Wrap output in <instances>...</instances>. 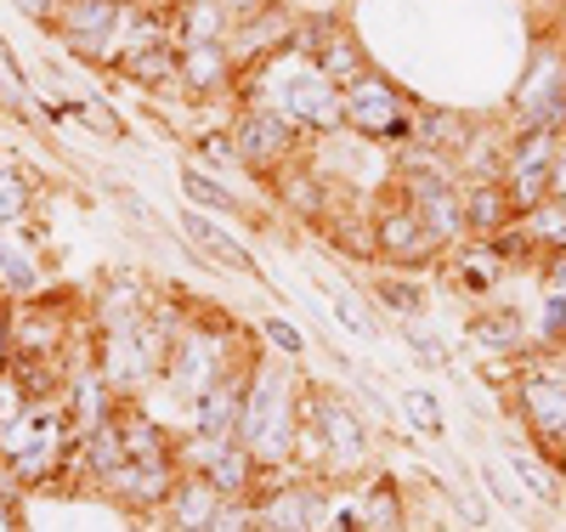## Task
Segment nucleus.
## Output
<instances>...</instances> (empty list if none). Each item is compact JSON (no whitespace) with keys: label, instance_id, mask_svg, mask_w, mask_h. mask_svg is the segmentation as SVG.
Returning <instances> with one entry per match:
<instances>
[{"label":"nucleus","instance_id":"obj_1","mask_svg":"<svg viewBox=\"0 0 566 532\" xmlns=\"http://www.w3.org/2000/svg\"><path fill=\"white\" fill-rule=\"evenodd\" d=\"M239 103H261L272 114H283L290 125H301L306 136L328 142L346 131V103H340V85L328 80L312 58H301L295 45L261 58L250 74H244V96Z\"/></svg>","mask_w":566,"mask_h":532},{"label":"nucleus","instance_id":"obj_2","mask_svg":"<svg viewBox=\"0 0 566 532\" xmlns=\"http://www.w3.org/2000/svg\"><path fill=\"white\" fill-rule=\"evenodd\" d=\"M239 442L255 465H283L295 453V379L277 363H255L244 374V408H239Z\"/></svg>","mask_w":566,"mask_h":532},{"label":"nucleus","instance_id":"obj_3","mask_svg":"<svg viewBox=\"0 0 566 532\" xmlns=\"http://www.w3.org/2000/svg\"><path fill=\"white\" fill-rule=\"evenodd\" d=\"M527 131L566 136V52L549 40L533 45L522 85H515V103H510V136H527Z\"/></svg>","mask_w":566,"mask_h":532},{"label":"nucleus","instance_id":"obj_4","mask_svg":"<svg viewBox=\"0 0 566 532\" xmlns=\"http://www.w3.org/2000/svg\"><path fill=\"white\" fill-rule=\"evenodd\" d=\"M340 103H346V131L368 136V142H386V148H408V142L419 136V119L408 108V96L386 80V74H363L340 91Z\"/></svg>","mask_w":566,"mask_h":532},{"label":"nucleus","instance_id":"obj_5","mask_svg":"<svg viewBox=\"0 0 566 532\" xmlns=\"http://www.w3.org/2000/svg\"><path fill=\"white\" fill-rule=\"evenodd\" d=\"M232 142H239L244 170H255V176L266 181V176H277L283 165L301 159L306 131L290 125L283 114H272V108H261V103H239V114H232Z\"/></svg>","mask_w":566,"mask_h":532},{"label":"nucleus","instance_id":"obj_6","mask_svg":"<svg viewBox=\"0 0 566 532\" xmlns=\"http://www.w3.org/2000/svg\"><path fill=\"white\" fill-rule=\"evenodd\" d=\"M363 221H368V238H374V255L391 261V267H424V261L442 250L437 238H431V227L419 221V210L402 199V187L380 192Z\"/></svg>","mask_w":566,"mask_h":532},{"label":"nucleus","instance_id":"obj_7","mask_svg":"<svg viewBox=\"0 0 566 532\" xmlns=\"http://www.w3.org/2000/svg\"><path fill=\"white\" fill-rule=\"evenodd\" d=\"M130 18V0H63V18H57V40L69 45L74 58L85 63H114L119 69V34Z\"/></svg>","mask_w":566,"mask_h":532},{"label":"nucleus","instance_id":"obj_8","mask_svg":"<svg viewBox=\"0 0 566 532\" xmlns=\"http://www.w3.org/2000/svg\"><path fill=\"white\" fill-rule=\"evenodd\" d=\"M290 45L301 58H312L328 80H335L340 91L352 85V80H363L368 74V52H363V40L335 18V12H317V18H295V34H290Z\"/></svg>","mask_w":566,"mask_h":532},{"label":"nucleus","instance_id":"obj_9","mask_svg":"<svg viewBox=\"0 0 566 532\" xmlns=\"http://www.w3.org/2000/svg\"><path fill=\"white\" fill-rule=\"evenodd\" d=\"M555 148H560V131H527V136H510V154H504V187L515 210H538L549 199V170H555Z\"/></svg>","mask_w":566,"mask_h":532},{"label":"nucleus","instance_id":"obj_10","mask_svg":"<svg viewBox=\"0 0 566 532\" xmlns=\"http://www.w3.org/2000/svg\"><path fill=\"white\" fill-rule=\"evenodd\" d=\"M165 374H170V385H176L181 397H193V403H199V397L210 392V385L227 374V368H221L216 341L193 328V334H181V341L170 346V368H165Z\"/></svg>","mask_w":566,"mask_h":532},{"label":"nucleus","instance_id":"obj_11","mask_svg":"<svg viewBox=\"0 0 566 532\" xmlns=\"http://www.w3.org/2000/svg\"><path fill=\"white\" fill-rule=\"evenodd\" d=\"M176 470H170V459H125L103 488L114 493V499H125V504H136V510H154V504H170V493H176Z\"/></svg>","mask_w":566,"mask_h":532},{"label":"nucleus","instance_id":"obj_12","mask_svg":"<svg viewBox=\"0 0 566 532\" xmlns=\"http://www.w3.org/2000/svg\"><path fill=\"white\" fill-rule=\"evenodd\" d=\"M261 532H323L328 526V499L317 488H277L261 510H255Z\"/></svg>","mask_w":566,"mask_h":532},{"label":"nucleus","instance_id":"obj_13","mask_svg":"<svg viewBox=\"0 0 566 532\" xmlns=\"http://www.w3.org/2000/svg\"><path fill=\"white\" fill-rule=\"evenodd\" d=\"M239 58H232V45L216 40V45H181V85L193 96H232L239 85Z\"/></svg>","mask_w":566,"mask_h":532},{"label":"nucleus","instance_id":"obj_14","mask_svg":"<svg viewBox=\"0 0 566 532\" xmlns=\"http://www.w3.org/2000/svg\"><path fill=\"white\" fill-rule=\"evenodd\" d=\"M176 221H181V238H187V244H193L199 255H210L221 272H255V255H250L221 221H210L205 210H181Z\"/></svg>","mask_w":566,"mask_h":532},{"label":"nucleus","instance_id":"obj_15","mask_svg":"<svg viewBox=\"0 0 566 532\" xmlns=\"http://www.w3.org/2000/svg\"><path fill=\"white\" fill-rule=\"evenodd\" d=\"M459 187H464L470 238H499V232H510L515 221H522V210H515V199H510L504 181H459Z\"/></svg>","mask_w":566,"mask_h":532},{"label":"nucleus","instance_id":"obj_16","mask_svg":"<svg viewBox=\"0 0 566 532\" xmlns=\"http://www.w3.org/2000/svg\"><path fill=\"white\" fill-rule=\"evenodd\" d=\"M522 414H527V425L538 430V437H560L566 430V374H527L522 379Z\"/></svg>","mask_w":566,"mask_h":532},{"label":"nucleus","instance_id":"obj_17","mask_svg":"<svg viewBox=\"0 0 566 532\" xmlns=\"http://www.w3.org/2000/svg\"><path fill=\"white\" fill-rule=\"evenodd\" d=\"M239 408H244V374H221L199 397V437L205 442H232L239 437Z\"/></svg>","mask_w":566,"mask_h":532},{"label":"nucleus","instance_id":"obj_18","mask_svg":"<svg viewBox=\"0 0 566 532\" xmlns=\"http://www.w3.org/2000/svg\"><path fill=\"white\" fill-rule=\"evenodd\" d=\"M312 408H317V425H323L328 459H335L340 470H352V465L363 459V425H357V414H352L340 397H317Z\"/></svg>","mask_w":566,"mask_h":532},{"label":"nucleus","instance_id":"obj_19","mask_svg":"<svg viewBox=\"0 0 566 532\" xmlns=\"http://www.w3.org/2000/svg\"><path fill=\"white\" fill-rule=\"evenodd\" d=\"M221 499H250V481H255V459L239 442H205V470H199Z\"/></svg>","mask_w":566,"mask_h":532},{"label":"nucleus","instance_id":"obj_20","mask_svg":"<svg viewBox=\"0 0 566 532\" xmlns=\"http://www.w3.org/2000/svg\"><path fill=\"white\" fill-rule=\"evenodd\" d=\"M221 504H227V499L210 488L205 476H181L165 510H170V526H176V532H210V521L221 515Z\"/></svg>","mask_w":566,"mask_h":532},{"label":"nucleus","instance_id":"obj_21","mask_svg":"<svg viewBox=\"0 0 566 532\" xmlns=\"http://www.w3.org/2000/svg\"><path fill=\"white\" fill-rule=\"evenodd\" d=\"M119 74L142 91H165V85H181V45L176 40H159V45H142V52H125L119 58Z\"/></svg>","mask_w":566,"mask_h":532},{"label":"nucleus","instance_id":"obj_22","mask_svg":"<svg viewBox=\"0 0 566 532\" xmlns=\"http://www.w3.org/2000/svg\"><path fill=\"white\" fill-rule=\"evenodd\" d=\"M266 187L283 199V210H295V216H323L328 210V181H323V170H312V165H283L277 176H266Z\"/></svg>","mask_w":566,"mask_h":532},{"label":"nucleus","instance_id":"obj_23","mask_svg":"<svg viewBox=\"0 0 566 532\" xmlns=\"http://www.w3.org/2000/svg\"><path fill=\"white\" fill-rule=\"evenodd\" d=\"M504 272H510V261L499 255L493 238H470V244L459 250V261H453V283L470 289V295H488Z\"/></svg>","mask_w":566,"mask_h":532},{"label":"nucleus","instance_id":"obj_24","mask_svg":"<svg viewBox=\"0 0 566 532\" xmlns=\"http://www.w3.org/2000/svg\"><path fill=\"white\" fill-rule=\"evenodd\" d=\"M125 459H130V453H125V437H119V419H114V414H108L97 430H85V437H80V470H85L91 481H108Z\"/></svg>","mask_w":566,"mask_h":532},{"label":"nucleus","instance_id":"obj_25","mask_svg":"<svg viewBox=\"0 0 566 532\" xmlns=\"http://www.w3.org/2000/svg\"><path fill=\"white\" fill-rule=\"evenodd\" d=\"M176 181H181L187 210H210V216H239V210H244L239 192H232L227 181H216L210 170H199V165H181V170H176Z\"/></svg>","mask_w":566,"mask_h":532},{"label":"nucleus","instance_id":"obj_26","mask_svg":"<svg viewBox=\"0 0 566 532\" xmlns=\"http://www.w3.org/2000/svg\"><path fill=\"white\" fill-rule=\"evenodd\" d=\"M34 216V176H23L7 154H0V232H12Z\"/></svg>","mask_w":566,"mask_h":532},{"label":"nucleus","instance_id":"obj_27","mask_svg":"<svg viewBox=\"0 0 566 532\" xmlns=\"http://www.w3.org/2000/svg\"><path fill=\"white\" fill-rule=\"evenodd\" d=\"M470 341H476L482 352H515L522 346V317L504 312V306H482L476 317H470Z\"/></svg>","mask_w":566,"mask_h":532},{"label":"nucleus","instance_id":"obj_28","mask_svg":"<svg viewBox=\"0 0 566 532\" xmlns=\"http://www.w3.org/2000/svg\"><path fill=\"white\" fill-rule=\"evenodd\" d=\"M119 437H125V453L130 459H170V437L142 408H125L119 414Z\"/></svg>","mask_w":566,"mask_h":532},{"label":"nucleus","instance_id":"obj_29","mask_svg":"<svg viewBox=\"0 0 566 532\" xmlns=\"http://www.w3.org/2000/svg\"><path fill=\"white\" fill-rule=\"evenodd\" d=\"M193 154L205 159V170H210V165H216V170H244L239 142H232V125H205V131L193 136Z\"/></svg>","mask_w":566,"mask_h":532},{"label":"nucleus","instance_id":"obj_30","mask_svg":"<svg viewBox=\"0 0 566 532\" xmlns=\"http://www.w3.org/2000/svg\"><path fill=\"white\" fill-rule=\"evenodd\" d=\"M374 301H380V306H391L397 317H413V312L424 306V289H419L413 278H397V272H380V278H374Z\"/></svg>","mask_w":566,"mask_h":532},{"label":"nucleus","instance_id":"obj_31","mask_svg":"<svg viewBox=\"0 0 566 532\" xmlns=\"http://www.w3.org/2000/svg\"><path fill=\"white\" fill-rule=\"evenodd\" d=\"M522 232L533 238L538 250H566V210L560 205H538L522 216Z\"/></svg>","mask_w":566,"mask_h":532},{"label":"nucleus","instance_id":"obj_32","mask_svg":"<svg viewBox=\"0 0 566 532\" xmlns=\"http://www.w3.org/2000/svg\"><path fill=\"white\" fill-rule=\"evenodd\" d=\"M510 470L527 481V493H533L538 504H555V493H560V488H555V476H549V470H544V465H538V459H533V453L522 448V442L510 448Z\"/></svg>","mask_w":566,"mask_h":532},{"label":"nucleus","instance_id":"obj_33","mask_svg":"<svg viewBox=\"0 0 566 532\" xmlns=\"http://www.w3.org/2000/svg\"><path fill=\"white\" fill-rule=\"evenodd\" d=\"M357 515H363V532H397V493H391V481H380Z\"/></svg>","mask_w":566,"mask_h":532},{"label":"nucleus","instance_id":"obj_34","mask_svg":"<svg viewBox=\"0 0 566 532\" xmlns=\"http://www.w3.org/2000/svg\"><path fill=\"white\" fill-rule=\"evenodd\" d=\"M402 408L413 414L419 430H431V437H442V403L431 392H402Z\"/></svg>","mask_w":566,"mask_h":532},{"label":"nucleus","instance_id":"obj_35","mask_svg":"<svg viewBox=\"0 0 566 532\" xmlns=\"http://www.w3.org/2000/svg\"><path fill=\"white\" fill-rule=\"evenodd\" d=\"M261 334H266V341H272L283 357H301V352H306V334H301L295 323H283V317H266V323H261Z\"/></svg>","mask_w":566,"mask_h":532},{"label":"nucleus","instance_id":"obj_36","mask_svg":"<svg viewBox=\"0 0 566 532\" xmlns=\"http://www.w3.org/2000/svg\"><path fill=\"white\" fill-rule=\"evenodd\" d=\"M402 334H408V346H413V357H419V363H431V368H442V363H448L442 341H437V334H424V328H419L413 317L402 323Z\"/></svg>","mask_w":566,"mask_h":532},{"label":"nucleus","instance_id":"obj_37","mask_svg":"<svg viewBox=\"0 0 566 532\" xmlns=\"http://www.w3.org/2000/svg\"><path fill=\"white\" fill-rule=\"evenodd\" d=\"M538 328H544V341H566V295H544Z\"/></svg>","mask_w":566,"mask_h":532},{"label":"nucleus","instance_id":"obj_38","mask_svg":"<svg viewBox=\"0 0 566 532\" xmlns=\"http://www.w3.org/2000/svg\"><path fill=\"white\" fill-rule=\"evenodd\" d=\"M12 7L40 29H57V18H63V0H12Z\"/></svg>","mask_w":566,"mask_h":532},{"label":"nucleus","instance_id":"obj_39","mask_svg":"<svg viewBox=\"0 0 566 532\" xmlns=\"http://www.w3.org/2000/svg\"><path fill=\"white\" fill-rule=\"evenodd\" d=\"M335 317H340L352 334H374V317H368V312H357V301L346 295V289H335Z\"/></svg>","mask_w":566,"mask_h":532},{"label":"nucleus","instance_id":"obj_40","mask_svg":"<svg viewBox=\"0 0 566 532\" xmlns=\"http://www.w3.org/2000/svg\"><path fill=\"white\" fill-rule=\"evenodd\" d=\"M29 108V91L7 74V63H0V114H23Z\"/></svg>","mask_w":566,"mask_h":532},{"label":"nucleus","instance_id":"obj_41","mask_svg":"<svg viewBox=\"0 0 566 532\" xmlns=\"http://www.w3.org/2000/svg\"><path fill=\"white\" fill-rule=\"evenodd\" d=\"M277 0H221V12L232 18V23H255L261 12H272Z\"/></svg>","mask_w":566,"mask_h":532},{"label":"nucleus","instance_id":"obj_42","mask_svg":"<svg viewBox=\"0 0 566 532\" xmlns=\"http://www.w3.org/2000/svg\"><path fill=\"white\" fill-rule=\"evenodd\" d=\"M544 205H560L566 210V136H560V148H555V170H549V199Z\"/></svg>","mask_w":566,"mask_h":532},{"label":"nucleus","instance_id":"obj_43","mask_svg":"<svg viewBox=\"0 0 566 532\" xmlns=\"http://www.w3.org/2000/svg\"><path fill=\"white\" fill-rule=\"evenodd\" d=\"M12 363H18V346H12V312L0 306V379L12 374Z\"/></svg>","mask_w":566,"mask_h":532},{"label":"nucleus","instance_id":"obj_44","mask_svg":"<svg viewBox=\"0 0 566 532\" xmlns=\"http://www.w3.org/2000/svg\"><path fill=\"white\" fill-rule=\"evenodd\" d=\"M544 283H549V295H566V250H549V267H544Z\"/></svg>","mask_w":566,"mask_h":532},{"label":"nucleus","instance_id":"obj_45","mask_svg":"<svg viewBox=\"0 0 566 532\" xmlns=\"http://www.w3.org/2000/svg\"><path fill=\"white\" fill-rule=\"evenodd\" d=\"M114 205H125V210H130L136 221H154V205H148V199H136L130 187H114Z\"/></svg>","mask_w":566,"mask_h":532},{"label":"nucleus","instance_id":"obj_46","mask_svg":"<svg viewBox=\"0 0 566 532\" xmlns=\"http://www.w3.org/2000/svg\"><path fill=\"white\" fill-rule=\"evenodd\" d=\"M323 532H363V515H357V504H352V510H340V515L328 521Z\"/></svg>","mask_w":566,"mask_h":532},{"label":"nucleus","instance_id":"obj_47","mask_svg":"<svg viewBox=\"0 0 566 532\" xmlns=\"http://www.w3.org/2000/svg\"><path fill=\"white\" fill-rule=\"evenodd\" d=\"M0 532H23V521H18V504H12V493H0Z\"/></svg>","mask_w":566,"mask_h":532},{"label":"nucleus","instance_id":"obj_48","mask_svg":"<svg viewBox=\"0 0 566 532\" xmlns=\"http://www.w3.org/2000/svg\"><path fill=\"white\" fill-rule=\"evenodd\" d=\"M130 7H154V12H165V7H170V0H130Z\"/></svg>","mask_w":566,"mask_h":532},{"label":"nucleus","instance_id":"obj_49","mask_svg":"<svg viewBox=\"0 0 566 532\" xmlns=\"http://www.w3.org/2000/svg\"><path fill=\"white\" fill-rule=\"evenodd\" d=\"M555 442H560V448H566V430H560V437H555Z\"/></svg>","mask_w":566,"mask_h":532}]
</instances>
